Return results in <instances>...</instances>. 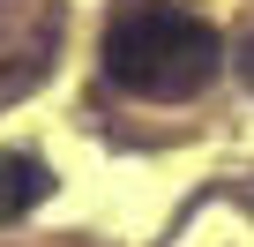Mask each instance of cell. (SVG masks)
Masks as SVG:
<instances>
[{
    "mask_svg": "<svg viewBox=\"0 0 254 247\" xmlns=\"http://www.w3.org/2000/svg\"><path fill=\"white\" fill-rule=\"evenodd\" d=\"M217 68H224V38L172 0H135L105 30V75L135 97H194Z\"/></svg>",
    "mask_w": 254,
    "mask_h": 247,
    "instance_id": "1",
    "label": "cell"
},
{
    "mask_svg": "<svg viewBox=\"0 0 254 247\" xmlns=\"http://www.w3.org/2000/svg\"><path fill=\"white\" fill-rule=\"evenodd\" d=\"M53 195V172L30 158V150H0V217H23L30 202Z\"/></svg>",
    "mask_w": 254,
    "mask_h": 247,
    "instance_id": "2",
    "label": "cell"
},
{
    "mask_svg": "<svg viewBox=\"0 0 254 247\" xmlns=\"http://www.w3.org/2000/svg\"><path fill=\"white\" fill-rule=\"evenodd\" d=\"M247 82H254V45H247Z\"/></svg>",
    "mask_w": 254,
    "mask_h": 247,
    "instance_id": "3",
    "label": "cell"
}]
</instances>
